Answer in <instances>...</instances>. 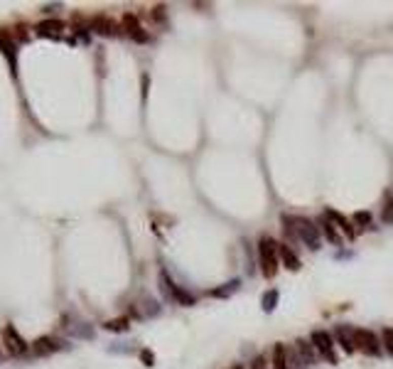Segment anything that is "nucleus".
<instances>
[{
  "mask_svg": "<svg viewBox=\"0 0 393 369\" xmlns=\"http://www.w3.org/2000/svg\"><path fill=\"white\" fill-rule=\"evenodd\" d=\"M258 258H261V271L266 278H273L280 266V254H278V241L270 237H263L258 241Z\"/></svg>",
  "mask_w": 393,
  "mask_h": 369,
  "instance_id": "1",
  "label": "nucleus"
},
{
  "mask_svg": "<svg viewBox=\"0 0 393 369\" xmlns=\"http://www.w3.org/2000/svg\"><path fill=\"white\" fill-rule=\"evenodd\" d=\"M295 231H298V239L310 249V251H317L319 249V226L314 224L312 219H305V217H295Z\"/></svg>",
  "mask_w": 393,
  "mask_h": 369,
  "instance_id": "2",
  "label": "nucleus"
},
{
  "mask_svg": "<svg viewBox=\"0 0 393 369\" xmlns=\"http://www.w3.org/2000/svg\"><path fill=\"white\" fill-rule=\"evenodd\" d=\"M160 288L165 290V295H167L170 300H174V303H180V305H194V295H189V293L182 288V286L172 283V278L167 276V271H160Z\"/></svg>",
  "mask_w": 393,
  "mask_h": 369,
  "instance_id": "3",
  "label": "nucleus"
},
{
  "mask_svg": "<svg viewBox=\"0 0 393 369\" xmlns=\"http://www.w3.org/2000/svg\"><path fill=\"white\" fill-rule=\"evenodd\" d=\"M314 345V350L322 354L330 364H337V354H334V340H332L330 332H325V330H314L312 332V340H310Z\"/></svg>",
  "mask_w": 393,
  "mask_h": 369,
  "instance_id": "4",
  "label": "nucleus"
},
{
  "mask_svg": "<svg viewBox=\"0 0 393 369\" xmlns=\"http://www.w3.org/2000/svg\"><path fill=\"white\" fill-rule=\"evenodd\" d=\"M356 347L369 357H378L381 354V345H378V335L371 330H356Z\"/></svg>",
  "mask_w": 393,
  "mask_h": 369,
  "instance_id": "5",
  "label": "nucleus"
},
{
  "mask_svg": "<svg viewBox=\"0 0 393 369\" xmlns=\"http://www.w3.org/2000/svg\"><path fill=\"white\" fill-rule=\"evenodd\" d=\"M3 342H5V347H8V352L10 354H25L27 352V342L17 335V330L13 327V325H5V327H3Z\"/></svg>",
  "mask_w": 393,
  "mask_h": 369,
  "instance_id": "6",
  "label": "nucleus"
},
{
  "mask_svg": "<svg viewBox=\"0 0 393 369\" xmlns=\"http://www.w3.org/2000/svg\"><path fill=\"white\" fill-rule=\"evenodd\" d=\"M334 337H337V342L342 345V350H344L346 354L356 352V330H354V327L337 325V330H334Z\"/></svg>",
  "mask_w": 393,
  "mask_h": 369,
  "instance_id": "7",
  "label": "nucleus"
},
{
  "mask_svg": "<svg viewBox=\"0 0 393 369\" xmlns=\"http://www.w3.org/2000/svg\"><path fill=\"white\" fill-rule=\"evenodd\" d=\"M121 27H123V30H126V32L135 40V42H148V35L142 32L140 20L133 15V13H126V15H123V20H121Z\"/></svg>",
  "mask_w": 393,
  "mask_h": 369,
  "instance_id": "8",
  "label": "nucleus"
},
{
  "mask_svg": "<svg viewBox=\"0 0 393 369\" xmlns=\"http://www.w3.org/2000/svg\"><path fill=\"white\" fill-rule=\"evenodd\" d=\"M34 32L40 35V37H52V40H59L64 32V22L62 20H42L37 27H34Z\"/></svg>",
  "mask_w": 393,
  "mask_h": 369,
  "instance_id": "9",
  "label": "nucleus"
},
{
  "mask_svg": "<svg viewBox=\"0 0 393 369\" xmlns=\"http://www.w3.org/2000/svg\"><path fill=\"white\" fill-rule=\"evenodd\" d=\"M327 219H330V222L337 226V229H342V231H344V237L349 241L356 239V229L351 226V222L346 219L344 214H339V212H334V209H327Z\"/></svg>",
  "mask_w": 393,
  "mask_h": 369,
  "instance_id": "10",
  "label": "nucleus"
},
{
  "mask_svg": "<svg viewBox=\"0 0 393 369\" xmlns=\"http://www.w3.org/2000/svg\"><path fill=\"white\" fill-rule=\"evenodd\" d=\"M278 254H280V261H283V266L288 269V271H300V258L298 254L288 246V244H278Z\"/></svg>",
  "mask_w": 393,
  "mask_h": 369,
  "instance_id": "11",
  "label": "nucleus"
},
{
  "mask_svg": "<svg viewBox=\"0 0 393 369\" xmlns=\"http://www.w3.org/2000/svg\"><path fill=\"white\" fill-rule=\"evenodd\" d=\"M91 30L94 32H98V35H116L118 32V25L111 20V17H106V15H96L94 20H91Z\"/></svg>",
  "mask_w": 393,
  "mask_h": 369,
  "instance_id": "12",
  "label": "nucleus"
},
{
  "mask_svg": "<svg viewBox=\"0 0 393 369\" xmlns=\"http://www.w3.org/2000/svg\"><path fill=\"white\" fill-rule=\"evenodd\" d=\"M59 347H64V342H59L57 337H52V335L34 340V352L37 354H52V352H57Z\"/></svg>",
  "mask_w": 393,
  "mask_h": 369,
  "instance_id": "13",
  "label": "nucleus"
},
{
  "mask_svg": "<svg viewBox=\"0 0 393 369\" xmlns=\"http://www.w3.org/2000/svg\"><path fill=\"white\" fill-rule=\"evenodd\" d=\"M15 49H17V45H15V40H13V35L8 32V30H0V52L8 57V62L15 66Z\"/></svg>",
  "mask_w": 393,
  "mask_h": 369,
  "instance_id": "14",
  "label": "nucleus"
},
{
  "mask_svg": "<svg viewBox=\"0 0 393 369\" xmlns=\"http://www.w3.org/2000/svg\"><path fill=\"white\" fill-rule=\"evenodd\" d=\"M295 350H298L300 357L305 359L307 367H312L314 362H317V350H314L312 342H307V340H298V342H295Z\"/></svg>",
  "mask_w": 393,
  "mask_h": 369,
  "instance_id": "15",
  "label": "nucleus"
},
{
  "mask_svg": "<svg viewBox=\"0 0 393 369\" xmlns=\"http://www.w3.org/2000/svg\"><path fill=\"white\" fill-rule=\"evenodd\" d=\"M278 290L275 288H270V290H266L263 295H261V308H263V313H273L275 310V305H278Z\"/></svg>",
  "mask_w": 393,
  "mask_h": 369,
  "instance_id": "16",
  "label": "nucleus"
},
{
  "mask_svg": "<svg viewBox=\"0 0 393 369\" xmlns=\"http://www.w3.org/2000/svg\"><path fill=\"white\" fill-rule=\"evenodd\" d=\"M273 369H288V350L283 345L273 347Z\"/></svg>",
  "mask_w": 393,
  "mask_h": 369,
  "instance_id": "17",
  "label": "nucleus"
},
{
  "mask_svg": "<svg viewBox=\"0 0 393 369\" xmlns=\"http://www.w3.org/2000/svg\"><path fill=\"white\" fill-rule=\"evenodd\" d=\"M322 229H325V234H327V239L334 244V246H342V237H339V231H337V226L332 224L330 219H322Z\"/></svg>",
  "mask_w": 393,
  "mask_h": 369,
  "instance_id": "18",
  "label": "nucleus"
},
{
  "mask_svg": "<svg viewBox=\"0 0 393 369\" xmlns=\"http://www.w3.org/2000/svg\"><path fill=\"white\" fill-rule=\"evenodd\" d=\"M238 286H241V281H238V278H234V281H229L226 286H221V288H214V290H211V295H214V298H229V295H231V293H234Z\"/></svg>",
  "mask_w": 393,
  "mask_h": 369,
  "instance_id": "19",
  "label": "nucleus"
},
{
  "mask_svg": "<svg viewBox=\"0 0 393 369\" xmlns=\"http://www.w3.org/2000/svg\"><path fill=\"white\" fill-rule=\"evenodd\" d=\"M103 327L111 330V332H126V330H128V318H116V320H109Z\"/></svg>",
  "mask_w": 393,
  "mask_h": 369,
  "instance_id": "20",
  "label": "nucleus"
},
{
  "mask_svg": "<svg viewBox=\"0 0 393 369\" xmlns=\"http://www.w3.org/2000/svg\"><path fill=\"white\" fill-rule=\"evenodd\" d=\"M381 335H383V347H386V352L393 357V327H386Z\"/></svg>",
  "mask_w": 393,
  "mask_h": 369,
  "instance_id": "21",
  "label": "nucleus"
},
{
  "mask_svg": "<svg viewBox=\"0 0 393 369\" xmlns=\"http://www.w3.org/2000/svg\"><path fill=\"white\" fill-rule=\"evenodd\" d=\"M381 219L386 222V224H393V197L386 202V207H383V214H381Z\"/></svg>",
  "mask_w": 393,
  "mask_h": 369,
  "instance_id": "22",
  "label": "nucleus"
},
{
  "mask_svg": "<svg viewBox=\"0 0 393 369\" xmlns=\"http://www.w3.org/2000/svg\"><path fill=\"white\" fill-rule=\"evenodd\" d=\"M354 222H356V224L369 226L371 224V214H369V212H356V214H354Z\"/></svg>",
  "mask_w": 393,
  "mask_h": 369,
  "instance_id": "23",
  "label": "nucleus"
},
{
  "mask_svg": "<svg viewBox=\"0 0 393 369\" xmlns=\"http://www.w3.org/2000/svg\"><path fill=\"white\" fill-rule=\"evenodd\" d=\"M140 359L145 362V367H153V364H155V354L150 352V350H142V352H140Z\"/></svg>",
  "mask_w": 393,
  "mask_h": 369,
  "instance_id": "24",
  "label": "nucleus"
},
{
  "mask_svg": "<svg viewBox=\"0 0 393 369\" xmlns=\"http://www.w3.org/2000/svg\"><path fill=\"white\" fill-rule=\"evenodd\" d=\"M251 369H268V362L263 359V354H258V357H253L251 362Z\"/></svg>",
  "mask_w": 393,
  "mask_h": 369,
  "instance_id": "25",
  "label": "nucleus"
},
{
  "mask_svg": "<svg viewBox=\"0 0 393 369\" xmlns=\"http://www.w3.org/2000/svg\"><path fill=\"white\" fill-rule=\"evenodd\" d=\"M153 17H155L157 22H162V20H165V8H162V5H157L155 13H153Z\"/></svg>",
  "mask_w": 393,
  "mask_h": 369,
  "instance_id": "26",
  "label": "nucleus"
},
{
  "mask_svg": "<svg viewBox=\"0 0 393 369\" xmlns=\"http://www.w3.org/2000/svg\"><path fill=\"white\" fill-rule=\"evenodd\" d=\"M148 96V77H142V98Z\"/></svg>",
  "mask_w": 393,
  "mask_h": 369,
  "instance_id": "27",
  "label": "nucleus"
},
{
  "mask_svg": "<svg viewBox=\"0 0 393 369\" xmlns=\"http://www.w3.org/2000/svg\"><path fill=\"white\" fill-rule=\"evenodd\" d=\"M231 369H243V367H241V364H236V367H231Z\"/></svg>",
  "mask_w": 393,
  "mask_h": 369,
  "instance_id": "28",
  "label": "nucleus"
}]
</instances>
